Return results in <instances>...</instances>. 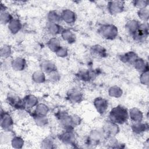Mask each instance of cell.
Returning <instances> with one entry per match:
<instances>
[{
	"instance_id": "52a82bcc",
	"label": "cell",
	"mask_w": 149,
	"mask_h": 149,
	"mask_svg": "<svg viewBox=\"0 0 149 149\" xmlns=\"http://www.w3.org/2000/svg\"><path fill=\"white\" fill-rule=\"evenodd\" d=\"M125 3L122 1H111L107 3V10L111 15H116L125 10Z\"/></svg>"
},
{
	"instance_id": "8fae6325",
	"label": "cell",
	"mask_w": 149,
	"mask_h": 149,
	"mask_svg": "<svg viewBox=\"0 0 149 149\" xmlns=\"http://www.w3.org/2000/svg\"><path fill=\"white\" fill-rule=\"evenodd\" d=\"M66 98L70 103L78 104L83 100V95L79 90L72 89L67 93Z\"/></svg>"
},
{
	"instance_id": "e575fe53",
	"label": "cell",
	"mask_w": 149,
	"mask_h": 149,
	"mask_svg": "<svg viewBox=\"0 0 149 149\" xmlns=\"http://www.w3.org/2000/svg\"><path fill=\"white\" fill-rule=\"evenodd\" d=\"M139 19L143 22V23L147 22L149 19V9L148 7L143 9H138L137 12Z\"/></svg>"
},
{
	"instance_id": "d6a6232c",
	"label": "cell",
	"mask_w": 149,
	"mask_h": 149,
	"mask_svg": "<svg viewBox=\"0 0 149 149\" xmlns=\"http://www.w3.org/2000/svg\"><path fill=\"white\" fill-rule=\"evenodd\" d=\"M10 144L13 148L20 149L23 147L24 144V141L22 137L15 136L11 138Z\"/></svg>"
},
{
	"instance_id": "5bb4252c",
	"label": "cell",
	"mask_w": 149,
	"mask_h": 149,
	"mask_svg": "<svg viewBox=\"0 0 149 149\" xmlns=\"http://www.w3.org/2000/svg\"><path fill=\"white\" fill-rule=\"evenodd\" d=\"M129 118L133 122L143 121L144 114L143 112L137 107H133L128 111Z\"/></svg>"
},
{
	"instance_id": "484cf974",
	"label": "cell",
	"mask_w": 149,
	"mask_h": 149,
	"mask_svg": "<svg viewBox=\"0 0 149 149\" xmlns=\"http://www.w3.org/2000/svg\"><path fill=\"white\" fill-rule=\"evenodd\" d=\"M47 20L48 23L59 24L62 21L61 13L55 10H50L47 15Z\"/></svg>"
},
{
	"instance_id": "9c48e42d",
	"label": "cell",
	"mask_w": 149,
	"mask_h": 149,
	"mask_svg": "<svg viewBox=\"0 0 149 149\" xmlns=\"http://www.w3.org/2000/svg\"><path fill=\"white\" fill-rule=\"evenodd\" d=\"M148 22L141 23L140 27L133 37L134 40L138 42H142L145 41L148 36Z\"/></svg>"
},
{
	"instance_id": "836d02e7",
	"label": "cell",
	"mask_w": 149,
	"mask_h": 149,
	"mask_svg": "<svg viewBox=\"0 0 149 149\" xmlns=\"http://www.w3.org/2000/svg\"><path fill=\"white\" fill-rule=\"evenodd\" d=\"M12 54V49L9 45L5 44L2 45L0 49V55L3 59L9 58Z\"/></svg>"
},
{
	"instance_id": "30bf717a",
	"label": "cell",
	"mask_w": 149,
	"mask_h": 149,
	"mask_svg": "<svg viewBox=\"0 0 149 149\" xmlns=\"http://www.w3.org/2000/svg\"><path fill=\"white\" fill-rule=\"evenodd\" d=\"M58 139L64 144L71 146L76 144V139L73 130H65L58 135Z\"/></svg>"
},
{
	"instance_id": "2e32d148",
	"label": "cell",
	"mask_w": 149,
	"mask_h": 149,
	"mask_svg": "<svg viewBox=\"0 0 149 149\" xmlns=\"http://www.w3.org/2000/svg\"><path fill=\"white\" fill-rule=\"evenodd\" d=\"M139 58L138 55L134 51H128L119 56V60L124 63L133 65Z\"/></svg>"
},
{
	"instance_id": "ab89813d",
	"label": "cell",
	"mask_w": 149,
	"mask_h": 149,
	"mask_svg": "<svg viewBox=\"0 0 149 149\" xmlns=\"http://www.w3.org/2000/svg\"><path fill=\"white\" fill-rule=\"evenodd\" d=\"M55 54L56 55V56H58L59 58H64L68 56L69 52H68V49H67V48L61 45L58 49V50L55 52Z\"/></svg>"
},
{
	"instance_id": "603a6c76",
	"label": "cell",
	"mask_w": 149,
	"mask_h": 149,
	"mask_svg": "<svg viewBox=\"0 0 149 149\" xmlns=\"http://www.w3.org/2000/svg\"><path fill=\"white\" fill-rule=\"evenodd\" d=\"M133 65L134 68L140 73L149 70L147 61L141 58H138Z\"/></svg>"
},
{
	"instance_id": "4316f807",
	"label": "cell",
	"mask_w": 149,
	"mask_h": 149,
	"mask_svg": "<svg viewBox=\"0 0 149 149\" xmlns=\"http://www.w3.org/2000/svg\"><path fill=\"white\" fill-rule=\"evenodd\" d=\"M77 76L79 80L81 81H89L94 78L95 73L88 69H82L79 71Z\"/></svg>"
},
{
	"instance_id": "9a60e30c",
	"label": "cell",
	"mask_w": 149,
	"mask_h": 149,
	"mask_svg": "<svg viewBox=\"0 0 149 149\" xmlns=\"http://www.w3.org/2000/svg\"><path fill=\"white\" fill-rule=\"evenodd\" d=\"M11 67L17 72H21L25 69L27 65L26 60L23 57H16L11 61Z\"/></svg>"
},
{
	"instance_id": "f546056e",
	"label": "cell",
	"mask_w": 149,
	"mask_h": 149,
	"mask_svg": "<svg viewBox=\"0 0 149 149\" xmlns=\"http://www.w3.org/2000/svg\"><path fill=\"white\" fill-rule=\"evenodd\" d=\"M108 95L109 97L115 98H119L123 95V90L118 86L114 85L111 86L108 90Z\"/></svg>"
},
{
	"instance_id": "cb8c5ba5",
	"label": "cell",
	"mask_w": 149,
	"mask_h": 149,
	"mask_svg": "<svg viewBox=\"0 0 149 149\" xmlns=\"http://www.w3.org/2000/svg\"><path fill=\"white\" fill-rule=\"evenodd\" d=\"M63 29V28L58 23H48L47 26V30L48 33L53 37H55L58 34H61Z\"/></svg>"
},
{
	"instance_id": "b9f144b4",
	"label": "cell",
	"mask_w": 149,
	"mask_h": 149,
	"mask_svg": "<svg viewBox=\"0 0 149 149\" xmlns=\"http://www.w3.org/2000/svg\"><path fill=\"white\" fill-rule=\"evenodd\" d=\"M6 6L3 4V3H1V8H0V9H1V12H5L6 11Z\"/></svg>"
},
{
	"instance_id": "7402d4cb",
	"label": "cell",
	"mask_w": 149,
	"mask_h": 149,
	"mask_svg": "<svg viewBox=\"0 0 149 149\" xmlns=\"http://www.w3.org/2000/svg\"><path fill=\"white\" fill-rule=\"evenodd\" d=\"M7 98L9 104L12 107H13V108L17 109H24V108H26L23 99L21 100L17 97L13 95L9 96Z\"/></svg>"
},
{
	"instance_id": "6da1fadb",
	"label": "cell",
	"mask_w": 149,
	"mask_h": 149,
	"mask_svg": "<svg viewBox=\"0 0 149 149\" xmlns=\"http://www.w3.org/2000/svg\"><path fill=\"white\" fill-rule=\"evenodd\" d=\"M55 116L63 126L65 130H73L74 126L79 125L81 122L80 118L76 115H69L65 111H59Z\"/></svg>"
},
{
	"instance_id": "74e56055",
	"label": "cell",
	"mask_w": 149,
	"mask_h": 149,
	"mask_svg": "<svg viewBox=\"0 0 149 149\" xmlns=\"http://www.w3.org/2000/svg\"><path fill=\"white\" fill-rule=\"evenodd\" d=\"M41 147L42 148H54V143L53 140L50 137L44 139L41 143Z\"/></svg>"
},
{
	"instance_id": "44dd1931",
	"label": "cell",
	"mask_w": 149,
	"mask_h": 149,
	"mask_svg": "<svg viewBox=\"0 0 149 149\" xmlns=\"http://www.w3.org/2000/svg\"><path fill=\"white\" fill-rule=\"evenodd\" d=\"M61 38L68 44H73L76 41V35L69 29H63L61 33Z\"/></svg>"
},
{
	"instance_id": "7c38bea8",
	"label": "cell",
	"mask_w": 149,
	"mask_h": 149,
	"mask_svg": "<svg viewBox=\"0 0 149 149\" xmlns=\"http://www.w3.org/2000/svg\"><path fill=\"white\" fill-rule=\"evenodd\" d=\"M61 18L62 21H63L68 24H72L75 23L76 20V13L70 9H65L61 13Z\"/></svg>"
},
{
	"instance_id": "4fadbf2b",
	"label": "cell",
	"mask_w": 149,
	"mask_h": 149,
	"mask_svg": "<svg viewBox=\"0 0 149 149\" xmlns=\"http://www.w3.org/2000/svg\"><path fill=\"white\" fill-rule=\"evenodd\" d=\"M140 24L141 22L137 20H129L126 22L125 26V29L126 33L132 37H133L137 31Z\"/></svg>"
},
{
	"instance_id": "7a4b0ae2",
	"label": "cell",
	"mask_w": 149,
	"mask_h": 149,
	"mask_svg": "<svg viewBox=\"0 0 149 149\" xmlns=\"http://www.w3.org/2000/svg\"><path fill=\"white\" fill-rule=\"evenodd\" d=\"M109 120L118 125H123L129 119L128 110L121 105L113 107L108 114Z\"/></svg>"
},
{
	"instance_id": "ba28073f",
	"label": "cell",
	"mask_w": 149,
	"mask_h": 149,
	"mask_svg": "<svg viewBox=\"0 0 149 149\" xmlns=\"http://www.w3.org/2000/svg\"><path fill=\"white\" fill-rule=\"evenodd\" d=\"M93 105L98 113L104 115L108 110L109 104L106 98L101 97H97L93 100Z\"/></svg>"
},
{
	"instance_id": "f35d334b",
	"label": "cell",
	"mask_w": 149,
	"mask_h": 149,
	"mask_svg": "<svg viewBox=\"0 0 149 149\" xmlns=\"http://www.w3.org/2000/svg\"><path fill=\"white\" fill-rule=\"evenodd\" d=\"M133 5L138 9L148 7L149 2L147 0H137L132 2Z\"/></svg>"
},
{
	"instance_id": "3957f363",
	"label": "cell",
	"mask_w": 149,
	"mask_h": 149,
	"mask_svg": "<svg viewBox=\"0 0 149 149\" xmlns=\"http://www.w3.org/2000/svg\"><path fill=\"white\" fill-rule=\"evenodd\" d=\"M98 32L102 38L108 40H113L118 35V29L112 23H105L99 27Z\"/></svg>"
},
{
	"instance_id": "e0dca14e",
	"label": "cell",
	"mask_w": 149,
	"mask_h": 149,
	"mask_svg": "<svg viewBox=\"0 0 149 149\" xmlns=\"http://www.w3.org/2000/svg\"><path fill=\"white\" fill-rule=\"evenodd\" d=\"M148 124L143 121L133 122L131 125V130L134 134L141 135L148 130Z\"/></svg>"
},
{
	"instance_id": "d4e9b609",
	"label": "cell",
	"mask_w": 149,
	"mask_h": 149,
	"mask_svg": "<svg viewBox=\"0 0 149 149\" xmlns=\"http://www.w3.org/2000/svg\"><path fill=\"white\" fill-rule=\"evenodd\" d=\"M23 101L26 108H35L39 103L38 98L33 94H28L23 98Z\"/></svg>"
},
{
	"instance_id": "f1b7e54d",
	"label": "cell",
	"mask_w": 149,
	"mask_h": 149,
	"mask_svg": "<svg viewBox=\"0 0 149 149\" xmlns=\"http://www.w3.org/2000/svg\"><path fill=\"white\" fill-rule=\"evenodd\" d=\"M47 46L51 51L55 53L61 46V41L57 37H52L47 41Z\"/></svg>"
},
{
	"instance_id": "60d3db41",
	"label": "cell",
	"mask_w": 149,
	"mask_h": 149,
	"mask_svg": "<svg viewBox=\"0 0 149 149\" xmlns=\"http://www.w3.org/2000/svg\"><path fill=\"white\" fill-rule=\"evenodd\" d=\"M48 74V79L52 82H57L61 79V75L57 70H55Z\"/></svg>"
},
{
	"instance_id": "ac0fdd59",
	"label": "cell",
	"mask_w": 149,
	"mask_h": 149,
	"mask_svg": "<svg viewBox=\"0 0 149 149\" xmlns=\"http://www.w3.org/2000/svg\"><path fill=\"white\" fill-rule=\"evenodd\" d=\"M22 23L17 18H13L8 24V28L9 32L13 35L17 34L22 29Z\"/></svg>"
},
{
	"instance_id": "d590c367",
	"label": "cell",
	"mask_w": 149,
	"mask_h": 149,
	"mask_svg": "<svg viewBox=\"0 0 149 149\" xmlns=\"http://www.w3.org/2000/svg\"><path fill=\"white\" fill-rule=\"evenodd\" d=\"M13 18L14 17H13V16L7 11L1 12L0 22L2 24L8 25Z\"/></svg>"
},
{
	"instance_id": "8992f818",
	"label": "cell",
	"mask_w": 149,
	"mask_h": 149,
	"mask_svg": "<svg viewBox=\"0 0 149 149\" xmlns=\"http://www.w3.org/2000/svg\"><path fill=\"white\" fill-rule=\"evenodd\" d=\"M102 129L104 133L105 138L106 139L115 137L119 133L120 130L119 125L113 123L109 120L105 122Z\"/></svg>"
},
{
	"instance_id": "4dcf8cb0",
	"label": "cell",
	"mask_w": 149,
	"mask_h": 149,
	"mask_svg": "<svg viewBox=\"0 0 149 149\" xmlns=\"http://www.w3.org/2000/svg\"><path fill=\"white\" fill-rule=\"evenodd\" d=\"M49 112V107L44 103H38L35 107L33 115L46 116Z\"/></svg>"
},
{
	"instance_id": "277c9868",
	"label": "cell",
	"mask_w": 149,
	"mask_h": 149,
	"mask_svg": "<svg viewBox=\"0 0 149 149\" xmlns=\"http://www.w3.org/2000/svg\"><path fill=\"white\" fill-rule=\"evenodd\" d=\"M0 125L1 129L5 132H10L12 130L14 122L10 113L2 109L1 112Z\"/></svg>"
},
{
	"instance_id": "8d00e7d4",
	"label": "cell",
	"mask_w": 149,
	"mask_h": 149,
	"mask_svg": "<svg viewBox=\"0 0 149 149\" xmlns=\"http://www.w3.org/2000/svg\"><path fill=\"white\" fill-rule=\"evenodd\" d=\"M149 70L140 73L139 80L141 84L148 86L149 84Z\"/></svg>"
},
{
	"instance_id": "d6986e66",
	"label": "cell",
	"mask_w": 149,
	"mask_h": 149,
	"mask_svg": "<svg viewBox=\"0 0 149 149\" xmlns=\"http://www.w3.org/2000/svg\"><path fill=\"white\" fill-rule=\"evenodd\" d=\"M90 51L92 55L97 58H104L107 55L106 49L100 44H95L91 46Z\"/></svg>"
},
{
	"instance_id": "5b68a950",
	"label": "cell",
	"mask_w": 149,
	"mask_h": 149,
	"mask_svg": "<svg viewBox=\"0 0 149 149\" xmlns=\"http://www.w3.org/2000/svg\"><path fill=\"white\" fill-rule=\"evenodd\" d=\"M104 138H105V136L102 128L93 129L90 132L86 139V144L92 146L97 145Z\"/></svg>"
},
{
	"instance_id": "ffe728a7",
	"label": "cell",
	"mask_w": 149,
	"mask_h": 149,
	"mask_svg": "<svg viewBox=\"0 0 149 149\" xmlns=\"http://www.w3.org/2000/svg\"><path fill=\"white\" fill-rule=\"evenodd\" d=\"M40 70L47 74L56 70L55 64L52 61L48 59L42 60L40 63Z\"/></svg>"
},
{
	"instance_id": "1f68e13d",
	"label": "cell",
	"mask_w": 149,
	"mask_h": 149,
	"mask_svg": "<svg viewBox=\"0 0 149 149\" xmlns=\"http://www.w3.org/2000/svg\"><path fill=\"white\" fill-rule=\"evenodd\" d=\"M33 117L36 125L38 127H45L48 125L49 123L47 115H33Z\"/></svg>"
},
{
	"instance_id": "83f0119b",
	"label": "cell",
	"mask_w": 149,
	"mask_h": 149,
	"mask_svg": "<svg viewBox=\"0 0 149 149\" xmlns=\"http://www.w3.org/2000/svg\"><path fill=\"white\" fill-rule=\"evenodd\" d=\"M46 73L41 70H38L34 72L31 75L32 80L37 84H42L45 82L47 80Z\"/></svg>"
}]
</instances>
